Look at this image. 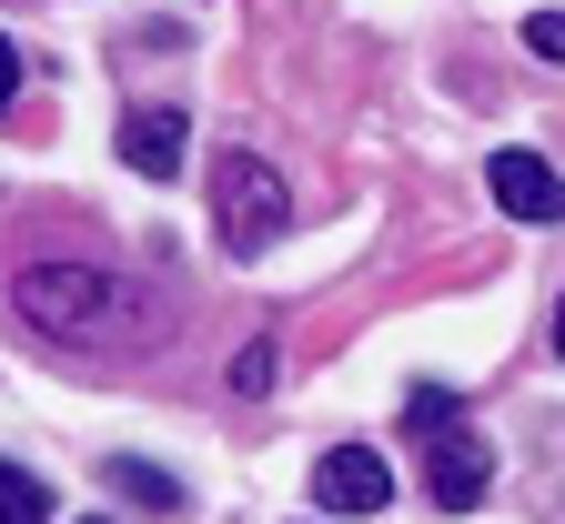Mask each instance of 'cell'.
<instances>
[{"instance_id":"cell-1","label":"cell","mask_w":565,"mask_h":524,"mask_svg":"<svg viewBox=\"0 0 565 524\" xmlns=\"http://www.w3.org/2000/svg\"><path fill=\"white\" fill-rule=\"evenodd\" d=\"M414 443H424V494H435L445 514H475L484 484H494V455H484V434L455 414V394H414Z\"/></svg>"},{"instance_id":"cell-2","label":"cell","mask_w":565,"mask_h":524,"mask_svg":"<svg viewBox=\"0 0 565 524\" xmlns=\"http://www.w3.org/2000/svg\"><path fill=\"white\" fill-rule=\"evenodd\" d=\"M212 222H223V243L253 263L273 233H282V222H294V192H282V172L263 162V152H212Z\"/></svg>"},{"instance_id":"cell-3","label":"cell","mask_w":565,"mask_h":524,"mask_svg":"<svg viewBox=\"0 0 565 524\" xmlns=\"http://www.w3.org/2000/svg\"><path fill=\"white\" fill-rule=\"evenodd\" d=\"M121 313V282L102 263H31L21 272V323L31 333H102Z\"/></svg>"},{"instance_id":"cell-4","label":"cell","mask_w":565,"mask_h":524,"mask_svg":"<svg viewBox=\"0 0 565 524\" xmlns=\"http://www.w3.org/2000/svg\"><path fill=\"white\" fill-rule=\"evenodd\" d=\"M313 504L323 514H384L394 504V464L374 455V443H333V455L313 464Z\"/></svg>"},{"instance_id":"cell-5","label":"cell","mask_w":565,"mask_h":524,"mask_svg":"<svg viewBox=\"0 0 565 524\" xmlns=\"http://www.w3.org/2000/svg\"><path fill=\"white\" fill-rule=\"evenodd\" d=\"M182 152H192L182 101H141V111L121 121V162H131L141 182H172V172H182Z\"/></svg>"},{"instance_id":"cell-6","label":"cell","mask_w":565,"mask_h":524,"mask_svg":"<svg viewBox=\"0 0 565 524\" xmlns=\"http://www.w3.org/2000/svg\"><path fill=\"white\" fill-rule=\"evenodd\" d=\"M484 182H494V202H505L515 222H565V182H555V162H535V152H494Z\"/></svg>"},{"instance_id":"cell-7","label":"cell","mask_w":565,"mask_h":524,"mask_svg":"<svg viewBox=\"0 0 565 524\" xmlns=\"http://www.w3.org/2000/svg\"><path fill=\"white\" fill-rule=\"evenodd\" d=\"M111 484H121L141 514H182V484H172L162 464H131V455H121V464H111Z\"/></svg>"},{"instance_id":"cell-8","label":"cell","mask_w":565,"mask_h":524,"mask_svg":"<svg viewBox=\"0 0 565 524\" xmlns=\"http://www.w3.org/2000/svg\"><path fill=\"white\" fill-rule=\"evenodd\" d=\"M41 514H51L41 474H21V464H0V524H41Z\"/></svg>"},{"instance_id":"cell-9","label":"cell","mask_w":565,"mask_h":524,"mask_svg":"<svg viewBox=\"0 0 565 524\" xmlns=\"http://www.w3.org/2000/svg\"><path fill=\"white\" fill-rule=\"evenodd\" d=\"M273 373H282V353L273 343H243L233 353V394H273Z\"/></svg>"},{"instance_id":"cell-10","label":"cell","mask_w":565,"mask_h":524,"mask_svg":"<svg viewBox=\"0 0 565 524\" xmlns=\"http://www.w3.org/2000/svg\"><path fill=\"white\" fill-rule=\"evenodd\" d=\"M525 51H535V61H565V11H535V21H525Z\"/></svg>"},{"instance_id":"cell-11","label":"cell","mask_w":565,"mask_h":524,"mask_svg":"<svg viewBox=\"0 0 565 524\" xmlns=\"http://www.w3.org/2000/svg\"><path fill=\"white\" fill-rule=\"evenodd\" d=\"M11 101H21V51L0 41V111H11Z\"/></svg>"},{"instance_id":"cell-12","label":"cell","mask_w":565,"mask_h":524,"mask_svg":"<svg viewBox=\"0 0 565 524\" xmlns=\"http://www.w3.org/2000/svg\"><path fill=\"white\" fill-rule=\"evenodd\" d=\"M555 353H565V303H555Z\"/></svg>"}]
</instances>
